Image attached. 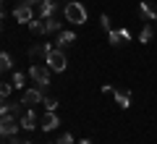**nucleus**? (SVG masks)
Masks as SVG:
<instances>
[{"label":"nucleus","instance_id":"obj_18","mask_svg":"<svg viewBox=\"0 0 157 144\" xmlns=\"http://www.w3.org/2000/svg\"><path fill=\"white\" fill-rule=\"evenodd\" d=\"M152 37H155V26H152V24H144V29H141L139 39H141V42H149Z\"/></svg>","mask_w":157,"mask_h":144},{"label":"nucleus","instance_id":"obj_21","mask_svg":"<svg viewBox=\"0 0 157 144\" xmlns=\"http://www.w3.org/2000/svg\"><path fill=\"white\" fill-rule=\"evenodd\" d=\"M42 105H45V110H55V107H58V100H55V97H45Z\"/></svg>","mask_w":157,"mask_h":144},{"label":"nucleus","instance_id":"obj_6","mask_svg":"<svg viewBox=\"0 0 157 144\" xmlns=\"http://www.w3.org/2000/svg\"><path fill=\"white\" fill-rule=\"evenodd\" d=\"M58 126H60V121H58L55 110H47L45 115L39 118V128H42V131H52V128H58Z\"/></svg>","mask_w":157,"mask_h":144},{"label":"nucleus","instance_id":"obj_17","mask_svg":"<svg viewBox=\"0 0 157 144\" xmlns=\"http://www.w3.org/2000/svg\"><path fill=\"white\" fill-rule=\"evenodd\" d=\"M29 29H32V34H45V18H32Z\"/></svg>","mask_w":157,"mask_h":144},{"label":"nucleus","instance_id":"obj_19","mask_svg":"<svg viewBox=\"0 0 157 144\" xmlns=\"http://www.w3.org/2000/svg\"><path fill=\"white\" fill-rule=\"evenodd\" d=\"M11 68H13L11 55H8V53H3V55H0V71H11Z\"/></svg>","mask_w":157,"mask_h":144},{"label":"nucleus","instance_id":"obj_16","mask_svg":"<svg viewBox=\"0 0 157 144\" xmlns=\"http://www.w3.org/2000/svg\"><path fill=\"white\" fill-rule=\"evenodd\" d=\"M52 32H60V21L55 16H47L45 18V34H52Z\"/></svg>","mask_w":157,"mask_h":144},{"label":"nucleus","instance_id":"obj_15","mask_svg":"<svg viewBox=\"0 0 157 144\" xmlns=\"http://www.w3.org/2000/svg\"><path fill=\"white\" fill-rule=\"evenodd\" d=\"M76 42V34L73 32H58V47H71V45Z\"/></svg>","mask_w":157,"mask_h":144},{"label":"nucleus","instance_id":"obj_27","mask_svg":"<svg viewBox=\"0 0 157 144\" xmlns=\"http://www.w3.org/2000/svg\"><path fill=\"white\" fill-rule=\"evenodd\" d=\"M78 144H92V142H89V139H81V142H78Z\"/></svg>","mask_w":157,"mask_h":144},{"label":"nucleus","instance_id":"obj_8","mask_svg":"<svg viewBox=\"0 0 157 144\" xmlns=\"http://www.w3.org/2000/svg\"><path fill=\"white\" fill-rule=\"evenodd\" d=\"M55 6H58V0H42V3L34 8V13H37V18H47V16H52Z\"/></svg>","mask_w":157,"mask_h":144},{"label":"nucleus","instance_id":"obj_20","mask_svg":"<svg viewBox=\"0 0 157 144\" xmlns=\"http://www.w3.org/2000/svg\"><path fill=\"white\" fill-rule=\"evenodd\" d=\"M24 81H26V76H24L21 71H16V73H13V81H11V84H13L16 89H21V87H24Z\"/></svg>","mask_w":157,"mask_h":144},{"label":"nucleus","instance_id":"obj_12","mask_svg":"<svg viewBox=\"0 0 157 144\" xmlns=\"http://www.w3.org/2000/svg\"><path fill=\"white\" fill-rule=\"evenodd\" d=\"M21 107H26L24 102H3L0 105V115H16V118H21Z\"/></svg>","mask_w":157,"mask_h":144},{"label":"nucleus","instance_id":"obj_22","mask_svg":"<svg viewBox=\"0 0 157 144\" xmlns=\"http://www.w3.org/2000/svg\"><path fill=\"white\" fill-rule=\"evenodd\" d=\"M11 89H13V84H0V97H3V100H8V94H11Z\"/></svg>","mask_w":157,"mask_h":144},{"label":"nucleus","instance_id":"obj_10","mask_svg":"<svg viewBox=\"0 0 157 144\" xmlns=\"http://www.w3.org/2000/svg\"><path fill=\"white\" fill-rule=\"evenodd\" d=\"M50 53H52V47L47 42H37V45L29 47V58H47Z\"/></svg>","mask_w":157,"mask_h":144},{"label":"nucleus","instance_id":"obj_2","mask_svg":"<svg viewBox=\"0 0 157 144\" xmlns=\"http://www.w3.org/2000/svg\"><path fill=\"white\" fill-rule=\"evenodd\" d=\"M29 79H32L34 84H37V87H50V68L47 66H37V63H34L32 68H29Z\"/></svg>","mask_w":157,"mask_h":144},{"label":"nucleus","instance_id":"obj_9","mask_svg":"<svg viewBox=\"0 0 157 144\" xmlns=\"http://www.w3.org/2000/svg\"><path fill=\"white\" fill-rule=\"evenodd\" d=\"M107 39H110V45H126L131 39L128 29H113V32H107Z\"/></svg>","mask_w":157,"mask_h":144},{"label":"nucleus","instance_id":"obj_14","mask_svg":"<svg viewBox=\"0 0 157 144\" xmlns=\"http://www.w3.org/2000/svg\"><path fill=\"white\" fill-rule=\"evenodd\" d=\"M113 94H115V102L121 107H131V92H126V89H113Z\"/></svg>","mask_w":157,"mask_h":144},{"label":"nucleus","instance_id":"obj_1","mask_svg":"<svg viewBox=\"0 0 157 144\" xmlns=\"http://www.w3.org/2000/svg\"><path fill=\"white\" fill-rule=\"evenodd\" d=\"M63 16H66V21H71V24H86V8L81 6V3H66V8H63Z\"/></svg>","mask_w":157,"mask_h":144},{"label":"nucleus","instance_id":"obj_26","mask_svg":"<svg viewBox=\"0 0 157 144\" xmlns=\"http://www.w3.org/2000/svg\"><path fill=\"white\" fill-rule=\"evenodd\" d=\"M11 144H32V142H26V139H13Z\"/></svg>","mask_w":157,"mask_h":144},{"label":"nucleus","instance_id":"obj_4","mask_svg":"<svg viewBox=\"0 0 157 144\" xmlns=\"http://www.w3.org/2000/svg\"><path fill=\"white\" fill-rule=\"evenodd\" d=\"M18 128H21V121L16 115H3V121H0V134L3 136H16Z\"/></svg>","mask_w":157,"mask_h":144},{"label":"nucleus","instance_id":"obj_24","mask_svg":"<svg viewBox=\"0 0 157 144\" xmlns=\"http://www.w3.org/2000/svg\"><path fill=\"white\" fill-rule=\"evenodd\" d=\"M52 144H73V136H71V134H60L58 142H52Z\"/></svg>","mask_w":157,"mask_h":144},{"label":"nucleus","instance_id":"obj_3","mask_svg":"<svg viewBox=\"0 0 157 144\" xmlns=\"http://www.w3.org/2000/svg\"><path fill=\"white\" fill-rule=\"evenodd\" d=\"M45 60H47V68H50V71H58V73L66 71V66H68V58H66V53H63L60 47H58V50H52Z\"/></svg>","mask_w":157,"mask_h":144},{"label":"nucleus","instance_id":"obj_23","mask_svg":"<svg viewBox=\"0 0 157 144\" xmlns=\"http://www.w3.org/2000/svg\"><path fill=\"white\" fill-rule=\"evenodd\" d=\"M100 24H102V29H105V32H113V26H110V16H107V13H102V16H100Z\"/></svg>","mask_w":157,"mask_h":144},{"label":"nucleus","instance_id":"obj_11","mask_svg":"<svg viewBox=\"0 0 157 144\" xmlns=\"http://www.w3.org/2000/svg\"><path fill=\"white\" fill-rule=\"evenodd\" d=\"M139 16L144 18L147 24L157 21V11H155V6H152V3H144V0H141V6H139Z\"/></svg>","mask_w":157,"mask_h":144},{"label":"nucleus","instance_id":"obj_13","mask_svg":"<svg viewBox=\"0 0 157 144\" xmlns=\"http://www.w3.org/2000/svg\"><path fill=\"white\" fill-rule=\"evenodd\" d=\"M18 121H21V128H26V131H34V128H37V113H34L32 107H29V110L24 113V115L18 118Z\"/></svg>","mask_w":157,"mask_h":144},{"label":"nucleus","instance_id":"obj_28","mask_svg":"<svg viewBox=\"0 0 157 144\" xmlns=\"http://www.w3.org/2000/svg\"><path fill=\"white\" fill-rule=\"evenodd\" d=\"M68 3H73V0H68Z\"/></svg>","mask_w":157,"mask_h":144},{"label":"nucleus","instance_id":"obj_5","mask_svg":"<svg viewBox=\"0 0 157 144\" xmlns=\"http://www.w3.org/2000/svg\"><path fill=\"white\" fill-rule=\"evenodd\" d=\"M42 100H45V94L39 92V89H26V92H24V97H21V102H24L26 107L42 105Z\"/></svg>","mask_w":157,"mask_h":144},{"label":"nucleus","instance_id":"obj_7","mask_svg":"<svg viewBox=\"0 0 157 144\" xmlns=\"http://www.w3.org/2000/svg\"><path fill=\"white\" fill-rule=\"evenodd\" d=\"M13 18L21 21V24H29L32 18H37V16H34V8H29V6H16V8H13Z\"/></svg>","mask_w":157,"mask_h":144},{"label":"nucleus","instance_id":"obj_25","mask_svg":"<svg viewBox=\"0 0 157 144\" xmlns=\"http://www.w3.org/2000/svg\"><path fill=\"white\" fill-rule=\"evenodd\" d=\"M42 0H18V6H29V8H37Z\"/></svg>","mask_w":157,"mask_h":144}]
</instances>
